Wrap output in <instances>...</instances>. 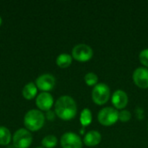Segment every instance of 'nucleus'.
<instances>
[{
	"label": "nucleus",
	"instance_id": "obj_1",
	"mask_svg": "<svg viewBox=\"0 0 148 148\" xmlns=\"http://www.w3.org/2000/svg\"><path fill=\"white\" fill-rule=\"evenodd\" d=\"M55 113L63 121L74 119L77 114V106L75 100L69 95L61 96L56 102Z\"/></svg>",
	"mask_w": 148,
	"mask_h": 148
},
{
	"label": "nucleus",
	"instance_id": "obj_2",
	"mask_svg": "<svg viewBox=\"0 0 148 148\" xmlns=\"http://www.w3.org/2000/svg\"><path fill=\"white\" fill-rule=\"evenodd\" d=\"M45 122V116L42 111L37 109H31L26 113L23 120L24 126L27 130L36 132L41 129Z\"/></svg>",
	"mask_w": 148,
	"mask_h": 148
},
{
	"label": "nucleus",
	"instance_id": "obj_3",
	"mask_svg": "<svg viewBox=\"0 0 148 148\" xmlns=\"http://www.w3.org/2000/svg\"><path fill=\"white\" fill-rule=\"evenodd\" d=\"M110 97V88L105 83H98L92 91V100L96 105H104Z\"/></svg>",
	"mask_w": 148,
	"mask_h": 148
},
{
	"label": "nucleus",
	"instance_id": "obj_4",
	"mask_svg": "<svg viewBox=\"0 0 148 148\" xmlns=\"http://www.w3.org/2000/svg\"><path fill=\"white\" fill-rule=\"evenodd\" d=\"M119 120V112L113 108L108 107L102 108L98 114V121L105 127H110Z\"/></svg>",
	"mask_w": 148,
	"mask_h": 148
},
{
	"label": "nucleus",
	"instance_id": "obj_5",
	"mask_svg": "<svg viewBox=\"0 0 148 148\" xmlns=\"http://www.w3.org/2000/svg\"><path fill=\"white\" fill-rule=\"evenodd\" d=\"M32 143V135L29 130L20 128L13 135V146L15 148H29Z\"/></svg>",
	"mask_w": 148,
	"mask_h": 148
},
{
	"label": "nucleus",
	"instance_id": "obj_6",
	"mask_svg": "<svg viewBox=\"0 0 148 148\" xmlns=\"http://www.w3.org/2000/svg\"><path fill=\"white\" fill-rule=\"evenodd\" d=\"M94 56V51L92 48L87 44L81 43L74 47L72 50V57L81 62H85L89 61Z\"/></svg>",
	"mask_w": 148,
	"mask_h": 148
},
{
	"label": "nucleus",
	"instance_id": "obj_7",
	"mask_svg": "<svg viewBox=\"0 0 148 148\" xmlns=\"http://www.w3.org/2000/svg\"><path fill=\"white\" fill-rule=\"evenodd\" d=\"M61 146L62 148H82V141L77 134L69 132L62 136Z\"/></svg>",
	"mask_w": 148,
	"mask_h": 148
},
{
	"label": "nucleus",
	"instance_id": "obj_8",
	"mask_svg": "<svg viewBox=\"0 0 148 148\" xmlns=\"http://www.w3.org/2000/svg\"><path fill=\"white\" fill-rule=\"evenodd\" d=\"M55 84L56 79L50 74H43L40 75L36 81V86L42 92L49 93V91H51L54 88Z\"/></svg>",
	"mask_w": 148,
	"mask_h": 148
},
{
	"label": "nucleus",
	"instance_id": "obj_9",
	"mask_svg": "<svg viewBox=\"0 0 148 148\" xmlns=\"http://www.w3.org/2000/svg\"><path fill=\"white\" fill-rule=\"evenodd\" d=\"M133 80L136 86L140 88H148V69L138 68L133 74Z\"/></svg>",
	"mask_w": 148,
	"mask_h": 148
},
{
	"label": "nucleus",
	"instance_id": "obj_10",
	"mask_svg": "<svg viewBox=\"0 0 148 148\" xmlns=\"http://www.w3.org/2000/svg\"><path fill=\"white\" fill-rule=\"evenodd\" d=\"M36 104L40 111H49L54 104L52 95L48 92H42L36 97Z\"/></svg>",
	"mask_w": 148,
	"mask_h": 148
},
{
	"label": "nucleus",
	"instance_id": "obj_11",
	"mask_svg": "<svg viewBox=\"0 0 148 148\" xmlns=\"http://www.w3.org/2000/svg\"><path fill=\"white\" fill-rule=\"evenodd\" d=\"M112 103L116 109H123L127 106L128 96L123 90L118 89L112 95Z\"/></svg>",
	"mask_w": 148,
	"mask_h": 148
},
{
	"label": "nucleus",
	"instance_id": "obj_12",
	"mask_svg": "<svg viewBox=\"0 0 148 148\" xmlns=\"http://www.w3.org/2000/svg\"><path fill=\"white\" fill-rule=\"evenodd\" d=\"M101 140V135L98 131L93 130V131H89L88 133L86 134L84 139H83V142L87 147H95L98 144H100Z\"/></svg>",
	"mask_w": 148,
	"mask_h": 148
},
{
	"label": "nucleus",
	"instance_id": "obj_13",
	"mask_svg": "<svg viewBox=\"0 0 148 148\" xmlns=\"http://www.w3.org/2000/svg\"><path fill=\"white\" fill-rule=\"evenodd\" d=\"M37 94V87L33 82L27 83L23 88V95L26 100H32Z\"/></svg>",
	"mask_w": 148,
	"mask_h": 148
},
{
	"label": "nucleus",
	"instance_id": "obj_14",
	"mask_svg": "<svg viewBox=\"0 0 148 148\" xmlns=\"http://www.w3.org/2000/svg\"><path fill=\"white\" fill-rule=\"evenodd\" d=\"M72 63V56L69 54H61L56 58V64L62 69H66L69 67Z\"/></svg>",
	"mask_w": 148,
	"mask_h": 148
},
{
	"label": "nucleus",
	"instance_id": "obj_15",
	"mask_svg": "<svg viewBox=\"0 0 148 148\" xmlns=\"http://www.w3.org/2000/svg\"><path fill=\"white\" fill-rule=\"evenodd\" d=\"M11 140V134L5 127H0V146H7Z\"/></svg>",
	"mask_w": 148,
	"mask_h": 148
},
{
	"label": "nucleus",
	"instance_id": "obj_16",
	"mask_svg": "<svg viewBox=\"0 0 148 148\" xmlns=\"http://www.w3.org/2000/svg\"><path fill=\"white\" fill-rule=\"evenodd\" d=\"M80 121L83 127H87L92 122V113L88 108H84L82 111L80 116Z\"/></svg>",
	"mask_w": 148,
	"mask_h": 148
},
{
	"label": "nucleus",
	"instance_id": "obj_17",
	"mask_svg": "<svg viewBox=\"0 0 148 148\" xmlns=\"http://www.w3.org/2000/svg\"><path fill=\"white\" fill-rule=\"evenodd\" d=\"M57 144V139L54 135L45 136L42 140V145L44 148H54Z\"/></svg>",
	"mask_w": 148,
	"mask_h": 148
},
{
	"label": "nucleus",
	"instance_id": "obj_18",
	"mask_svg": "<svg viewBox=\"0 0 148 148\" xmlns=\"http://www.w3.org/2000/svg\"><path fill=\"white\" fill-rule=\"evenodd\" d=\"M84 81L88 86H90V87L96 86L98 84V76L95 73H92V72L88 73L84 76Z\"/></svg>",
	"mask_w": 148,
	"mask_h": 148
},
{
	"label": "nucleus",
	"instance_id": "obj_19",
	"mask_svg": "<svg viewBox=\"0 0 148 148\" xmlns=\"http://www.w3.org/2000/svg\"><path fill=\"white\" fill-rule=\"evenodd\" d=\"M139 58H140V62H141V64H143L144 66L148 68V49L142 50L140 53Z\"/></svg>",
	"mask_w": 148,
	"mask_h": 148
},
{
	"label": "nucleus",
	"instance_id": "obj_20",
	"mask_svg": "<svg viewBox=\"0 0 148 148\" xmlns=\"http://www.w3.org/2000/svg\"><path fill=\"white\" fill-rule=\"evenodd\" d=\"M131 117H132L131 113L127 110H122L119 112V120L122 122H127L130 121Z\"/></svg>",
	"mask_w": 148,
	"mask_h": 148
},
{
	"label": "nucleus",
	"instance_id": "obj_21",
	"mask_svg": "<svg viewBox=\"0 0 148 148\" xmlns=\"http://www.w3.org/2000/svg\"><path fill=\"white\" fill-rule=\"evenodd\" d=\"M1 23H2V18L0 17V25H1Z\"/></svg>",
	"mask_w": 148,
	"mask_h": 148
},
{
	"label": "nucleus",
	"instance_id": "obj_22",
	"mask_svg": "<svg viewBox=\"0 0 148 148\" xmlns=\"http://www.w3.org/2000/svg\"><path fill=\"white\" fill-rule=\"evenodd\" d=\"M36 148H43V147H36Z\"/></svg>",
	"mask_w": 148,
	"mask_h": 148
}]
</instances>
